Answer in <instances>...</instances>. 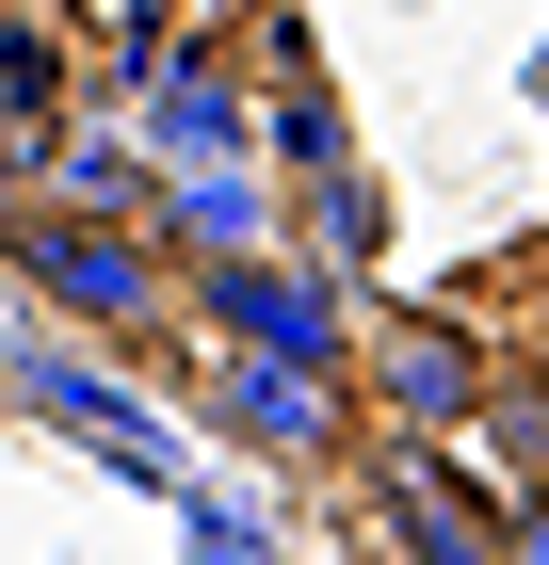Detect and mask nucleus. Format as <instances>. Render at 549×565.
I'll list each match as a JSON object with an SVG mask.
<instances>
[{"label":"nucleus","instance_id":"obj_7","mask_svg":"<svg viewBox=\"0 0 549 565\" xmlns=\"http://www.w3.org/2000/svg\"><path fill=\"white\" fill-rule=\"evenodd\" d=\"M292 259H324V275H372L388 259V194L356 162H292Z\"/></svg>","mask_w":549,"mask_h":565},{"label":"nucleus","instance_id":"obj_2","mask_svg":"<svg viewBox=\"0 0 549 565\" xmlns=\"http://www.w3.org/2000/svg\"><path fill=\"white\" fill-rule=\"evenodd\" d=\"M178 323L194 340H243V355H307V372H356V275L292 259V243H243V259H194L178 275Z\"/></svg>","mask_w":549,"mask_h":565},{"label":"nucleus","instance_id":"obj_6","mask_svg":"<svg viewBox=\"0 0 549 565\" xmlns=\"http://www.w3.org/2000/svg\"><path fill=\"white\" fill-rule=\"evenodd\" d=\"M146 226H162L178 275H194V259H243V243H292V211H275L258 146H243V162H162V178H146Z\"/></svg>","mask_w":549,"mask_h":565},{"label":"nucleus","instance_id":"obj_1","mask_svg":"<svg viewBox=\"0 0 549 565\" xmlns=\"http://www.w3.org/2000/svg\"><path fill=\"white\" fill-rule=\"evenodd\" d=\"M17 275H33L65 323H97V340H162L178 323V259H162V226L146 211H17Z\"/></svg>","mask_w":549,"mask_h":565},{"label":"nucleus","instance_id":"obj_4","mask_svg":"<svg viewBox=\"0 0 549 565\" xmlns=\"http://www.w3.org/2000/svg\"><path fill=\"white\" fill-rule=\"evenodd\" d=\"M485 340H468L453 307H388V323H356V404H372V436H485Z\"/></svg>","mask_w":549,"mask_h":565},{"label":"nucleus","instance_id":"obj_3","mask_svg":"<svg viewBox=\"0 0 549 565\" xmlns=\"http://www.w3.org/2000/svg\"><path fill=\"white\" fill-rule=\"evenodd\" d=\"M194 420H211L226 452H258V469H339V452L372 436V404H356V372H307V355L194 340Z\"/></svg>","mask_w":549,"mask_h":565},{"label":"nucleus","instance_id":"obj_5","mask_svg":"<svg viewBox=\"0 0 549 565\" xmlns=\"http://www.w3.org/2000/svg\"><path fill=\"white\" fill-rule=\"evenodd\" d=\"M129 130H146V162H243L258 97H243L226 49H146V65H129Z\"/></svg>","mask_w":549,"mask_h":565},{"label":"nucleus","instance_id":"obj_8","mask_svg":"<svg viewBox=\"0 0 549 565\" xmlns=\"http://www.w3.org/2000/svg\"><path fill=\"white\" fill-rule=\"evenodd\" d=\"M275 146H292V162H339V114H324V82H307V65L275 82Z\"/></svg>","mask_w":549,"mask_h":565}]
</instances>
